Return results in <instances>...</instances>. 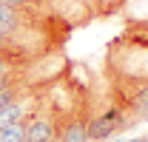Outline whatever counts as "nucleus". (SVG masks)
Segmentation results:
<instances>
[{"instance_id": "1", "label": "nucleus", "mask_w": 148, "mask_h": 142, "mask_svg": "<svg viewBox=\"0 0 148 142\" xmlns=\"http://www.w3.org/2000/svg\"><path fill=\"white\" fill-rule=\"evenodd\" d=\"M125 114H123V108H108V111H103L100 117H94L86 122V131H88V139L94 142H103L114 137V134H120L123 128H125Z\"/></svg>"}, {"instance_id": "2", "label": "nucleus", "mask_w": 148, "mask_h": 142, "mask_svg": "<svg viewBox=\"0 0 148 142\" xmlns=\"http://www.w3.org/2000/svg\"><path fill=\"white\" fill-rule=\"evenodd\" d=\"M23 137L32 142H51L57 137L54 131V122L43 114H32L29 119H23Z\"/></svg>"}, {"instance_id": "3", "label": "nucleus", "mask_w": 148, "mask_h": 142, "mask_svg": "<svg viewBox=\"0 0 148 142\" xmlns=\"http://www.w3.org/2000/svg\"><path fill=\"white\" fill-rule=\"evenodd\" d=\"M63 142H88V131H86V119H71L63 125V131L57 134Z\"/></svg>"}, {"instance_id": "4", "label": "nucleus", "mask_w": 148, "mask_h": 142, "mask_svg": "<svg viewBox=\"0 0 148 142\" xmlns=\"http://www.w3.org/2000/svg\"><path fill=\"white\" fill-rule=\"evenodd\" d=\"M20 20H23V17H20L17 9L0 3V31H3V34H14V31H20Z\"/></svg>"}, {"instance_id": "5", "label": "nucleus", "mask_w": 148, "mask_h": 142, "mask_svg": "<svg viewBox=\"0 0 148 142\" xmlns=\"http://www.w3.org/2000/svg\"><path fill=\"white\" fill-rule=\"evenodd\" d=\"M9 122H23V102L14 100L0 111V125H9Z\"/></svg>"}, {"instance_id": "6", "label": "nucleus", "mask_w": 148, "mask_h": 142, "mask_svg": "<svg viewBox=\"0 0 148 142\" xmlns=\"http://www.w3.org/2000/svg\"><path fill=\"white\" fill-rule=\"evenodd\" d=\"M23 139V122L0 125V142H20Z\"/></svg>"}, {"instance_id": "7", "label": "nucleus", "mask_w": 148, "mask_h": 142, "mask_svg": "<svg viewBox=\"0 0 148 142\" xmlns=\"http://www.w3.org/2000/svg\"><path fill=\"white\" fill-rule=\"evenodd\" d=\"M131 108H134V111H140V114H145V111H148V83L137 88V97L131 100Z\"/></svg>"}, {"instance_id": "8", "label": "nucleus", "mask_w": 148, "mask_h": 142, "mask_svg": "<svg viewBox=\"0 0 148 142\" xmlns=\"http://www.w3.org/2000/svg\"><path fill=\"white\" fill-rule=\"evenodd\" d=\"M17 100V88H6V91H0V111L9 105V102H14Z\"/></svg>"}, {"instance_id": "9", "label": "nucleus", "mask_w": 148, "mask_h": 142, "mask_svg": "<svg viewBox=\"0 0 148 142\" xmlns=\"http://www.w3.org/2000/svg\"><path fill=\"white\" fill-rule=\"evenodd\" d=\"M6 88H14V77H12V71H9V74H0V91H6Z\"/></svg>"}, {"instance_id": "10", "label": "nucleus", "mask_w": 148, "mask_h": 142, "mask_svg": "<svg viewBox=\"0 0 148 142\" xmlns=\"http://www.w3.org/2000/svg\"><path fill=\"white\" fill-rule=\"evenodd\" d=\"M0 3H6V6H12L17 12H26V6H29V0H0Z\"/></svg>"}, {"instance_id": "11", "label": "nucleus", "mask_w": 148, "mask_h": 142, "mask_svg": "<svg viewBox=\"0 0 148 142\" xmlns=\"http://www.w3.org/2000/svg\"><path fill=\"white\" fill-rule=\"evenodd\" d=\"M9 71H12V68H9V60L0 57V74H9Z\"/></svg>"}, {"instance_id": "12", "label": "nucleus", "mask_w": 148, "mask_h": 142, "mask_svg": "<svg viewBox=\"0 0 148 142\" xmlns=\"http://www.w3.org/2000/svg\"><path fill=\"white\" fill-rule=\"evenodd\" d=\"M128 142H148V137H137V139H128Z\"/></svg>"}, {"instance_id": "13", "label": "nucleus", "mask_w": 148, "mask_h": 142, "mask_svg": "<svg viewBox=\"0 0 148 142\" xmlns=\"http://www.w3.org/2000/svg\"><path fill=\"white\" fill-rule=\"evenodd\" d=\"M140 119H143V122H148V111H145V114H143V117H140Z\"/></svg>"}, {"instance_id": "14", "label": "nucleus", "mask_w": 148, "mask_h": 142, "mask_svg": "<svg viewBox=\"0 0 148 142\" xmlns=\"http://www.w3.org/2000/svg\"><path fill=\"white\" fill-rule=\"evenodd\" d=\"M51 142H63V139H60V137H54V139H51Z\"/></svg>"}, {"instance_id": "15", "label": "nucleus", "mask_w": 148, "mask_h": 142, "mask_svg": "<svg viewBox=\"0 0 148 142\" xmlns=\"http://www.w3.org/2000/svg\"><path fill=\"white\" fill-rule=\"evenodd\" d=\"M20 142H32V139H26V137H23V139H20Z\"/></svg>"}, {"instance_id": "16", "label": "nucleus", "mask_w": 148, "mask_h": 142, "mask_svg": "<svg viewBox=\"0 0 148 142\" xmlns=\"http://www.w3.org/2000/svg\"><path fill=\"white\" fill-rule=\"evenodd\" d=\"M0 57H3V54H0ZM9 63H12V60H9Z\"/></svg>"}]
</instances>
